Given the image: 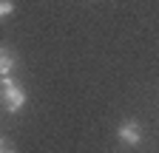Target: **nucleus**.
<instances>
[{"label":"nucleus","mask_w":159,"mask_h":153,"mask_svg":"<svg viewBox=\"0 0 159 153\" xmlns=\"http://www.w3.org/2000/svg\"><path fill=\"white\" fill-rule=\"evenodd\" d=\"M0 102H3V108L6 111H20V105L26 102V94L20 91V85L11 80V76H3L0 80Z\"/></svg>","instance_id":"obj_1"},{"label":"nucleus","mask_w":159,"mask_h":153,"mask_svg":"<svg viewBox=\"0 0 159 153\" xmlns=\"http://www.w3.org/2000/svg\"><path fill=\"white\" fill-rule=\"evenodd\" d=\"M116 136L122 142H128V145H139V142H142V128H139L136 122H125V125H119Z\"/></svg>","instance_id":"obj_2"},{"label":"nucleus","mask_w":159,"mask_h":153,"mask_svg":"<svg viewBox=\"0 0 159 153\" xmlns=\"http://www.w3.org/2000/svg\"><path fill=\"white\" fill-rule=\"evenodd\" d=\"M14 71V54L9 48H0V80Z\"/></svg>","instance_id":"obj_3"},{"label":"nucleus","mask_w":159,"mask_h":153,"mask_svg":"<svg viewBox=\"0 0 159 153\" xmlns=\"http://www.w3.org/2000/svg\"><path fill=\"white\" fill-rule=\"evenodd\" d=\"M11 11H14V3H11V0H0V17H6Z\"/></svg>","instance_id":"obj_4"},{"label":"nucleus","mask_w":159,"mask_h":153,"mask_svg":"<svg viewBox=\"0 0 159 153\" xmlns=\"http://www.w3.org/2000/svg\"><path fill=\"white\" fill-rule=\"evenodd\" d=\"M0 153H14V145L9 139H0Z\"/></svg>","instance_id":"obj_5"}]
</instances>
